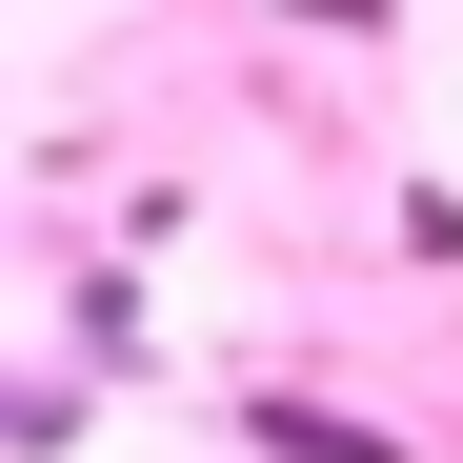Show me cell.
Wrapping results in <instances>:
<instances>
[{
  "instance_id": "cell-1",
  "label": "cell",
  "mask_w": 463,
  "mask_h": 463,
  "mask_svg": "<svg viewBox=\"0 0 463 463\" xmlns=\"http://www.w3.org/2000/svg\"><path fill=\"white\" fill-rule=\"evenodd\" d=\"M61 383H81V403H101V383H162V323H141V282L101 262V282H61Z\"/></svg>"
},
{
  "instance_id": "cell-2",
  "label": "cell",
  "mask_w": 463,
  "mask_h": 463,
  "mask_svg": "<svg viewBox=\"0 0 463 463\" xmlns=\"http://www.w3.org/2000/svg\"><path fill=\"white\" fill-rule=\"evenodd\" d=\"M242 463H423L403 423H363V403H302V383H262L242 403Z\"/></svg>"
},
{
  "instance_id": "cell-3",
  "label": "cell",
  "mask_w": 463,
  "mask_h": 463,
  "mask_svg": "<svg viewBox=\"0 0 463 463\" xmlns=\"http://www.w3.org/2000/svg\"><path fill=\"white\" fill-rule=\"evenodd\" d=\"M81 423H101V403H81V383H61V363H0V463H61Z\"/></svg>"
},
{
  "instance_id": "cell-4",
  "label": "cell",
  "mask_w": 463,
  "mask_h": 463,
  "mask_svg": "<svg viewBox=\"0 0 463 463\" xmlns=\"http://www.w3.org/2000/svg\"><path fill=\"white\" fill-rule=\"evenodd\" d=\"M403 262H463V182H403Z\"/></svg>"
},
{
  "instance_id": "cell-5",
  "label": "cell",
  "mask_w": 463,
  "mask_h": 463,
  "mask_svg": "<svg viewBox=\"0 0 463 463\" xmlns=\"http://www.w3.org/2000/svg\"><path fill=\"white\" fill-rule=\"evenodd\" d=\"M423 463H463V443H423Z\"/></svg>"
}]
</instances>
